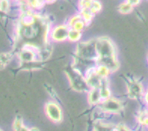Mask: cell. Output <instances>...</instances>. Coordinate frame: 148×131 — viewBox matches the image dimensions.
Segmentation results:
<instances>
[{
	"mask_svg": "<svg viewBox=\"0 0 148 131\" xmlns=\"http://www.w3.org/2000/svg\"><path fill=\"white\" fill-rule=\"evenodd\" d=\"M66 73L72 90L77 92L87 93L90 88L86 84L84 75L72 67L69 70H68Z\"/></svg>",
	"mask_w": 148,
	"mask_h": 131,
	"instance_id": "6da1fadb",
	"label": "cell"
},
{
	"mask_svg": "<svg viewBox=\"0 0 148 131\" xmlns=\"http://www.w3.org/2000/svg\"><path fill=\"white\" fill-rule=\"evenodd\" d=\"M75 56L84 59L96 61L98 55L95 39L86 41H79L75 50Z\"/></svg>",
	"mask_w": 148,
	"mask_h": 131,
	"instance_id": "7a4b0ae2",
	"label": "cell"
},
{
	"mask_svg": "<svg viewBox=\"0 0 148 131\" xmlns=\"http://www.w3.org/2000/svg\"><path fill=\"white\" fill-rule=\"evenodd\" d=\"M98 58L116 56V50L114 43L108 37H99L95 39Z\"/></svg>",
	"mask_w": 148,
	"mask_h": 131,
	"instance_id": "3957f363",
	"label": "cell"
},
{
	"mask_svg": "<svg viewBox=\"0 0 148 131\" xmlns=\"http://www.w3.org/2000/svg\"><path fill=\"white\" fill-rule=\"evenodd\" d=\"M44 110L50 121L55 124L62 122L63 119V113L60 105L56 101L50 100L47 102L45 105Z\"/></svg>",
	"mask_w": 148,
	"mask_h": 131,
	"instance_id": "277c9868",
	"label": "cell"
},
{
	"mask_svg": "<svg viewBox=\"0 0 148 131\" xmlns=\"http://www.w3.org/2000/svg\"><path fill=\"white\" fill-rule=\"evenodd\" d=\"M97 107L109 115L120 114L123 109V106L120 100L112 96L107 99L102 100Z\"/></svg>",
	"mask_w": 148,
	"mask_h": 131,
	"instance_id": "5b68a950",
	"label": "cell"
},
{
	"mask_svg": "<svg viewBox=\"0 0 148 131\" xmlns=\"http://www.w3.org/2000/svg\"><path fill=\"white\" fill-rule=\"evenodd\" d=\"M70 28L66 22L51 26L50 31V41L55 43H62L68 41V36Z\"/></svg>",
	"mask_w": 148,
	"mask_h": 131,
	"instance_id": "8992f818",
	"label": "cell"
},
{
	"mask_svg": "<svg viewBox=\"0 0 148 131\" xmlns=\"http://www.w3.org/2000/svg\"><path fill=\"white\" fill-rule=\"evenodd\" d=\"M145 93L144 87L139 81L132 79L127 84V95L131 99L137 100L143 97Z\"/></svg>",
	"mask_w": 148,
	"mask_h": 131,
	"instance_id": "52a82bcc",
	"label": "cell"
},
{
	"mask_svg": "<svg viewBox=\"0 0 148 131\" xmlns=\"http://www.w3.org/2000/svg\"><path fill=\"white\" fill-rule=\"evenodd\" d=\"M95 67H90L84 74L85 79H86V84L90 88H100L101 84L102 79L96 73Z\"/></svg>",
	"mask_w": 148,
	"mask_h": 131,
	"instance_id": "ba28073f",
	"label": "cell"
},
{
	"mask_svg": "<svg viewBox=\"0 0 148 131\" xmlns=\"http://www.w3.org/2000/svg\"><path fill=\"white\" fill-rule=\"evenodd\" d=\"M96 63L103 64L111 70L112 73L120 68V62L117 59V56H110V57H104V58H98L96 59Z\"/></svg>",
	"mask_w": 148,
	"mask_h": 131,
	"instance_id": "9c48e42d",
	"label": "cell"
},
{
	"mask_svg": "<svg viewBox=\"0 0 148 131\" xmlns=\"http://www.w3.org/2000/svg\"><path fill=\"white\" fill-rule=\"evenodd\" d=\"M102 100L99 88H90L87 92V102L92 107H96Z\"/></svg>",
	"mask_w": 148,
	"mask_h": 131,
	"instance_id": "30bf717a",
	"label": "cell"
},
{
	"mask_svg": "<svg viewBox=\"0 0 148 131\" xmlns=\"http://www.w3.org/2000/svg\"><path fill=\"white\" fill-rule=\"evenodd\" d=\"M105 120H96L94 121L93 123V130L101 131V130H114V124L110 122L104 121Z\"/></svg>",
	"mask_w": 148,
	"mask_h": 131,
	"instance_id": "8fae6325",
	"label": "cell"
},
{
	"mask_svg": "<svg viewBox=\"0 0 148 131\" xmlns=\"http://www.w3.org/2000/svg\"><path fill=\"white\" fill-rule=\"evenodd\" d=\"M133 6L130 4L127 1L124 0L123 2H120V4L117 7V11L121 14H130L134 10Z\"/></svg>",
	"mask_w": 148,
	"mask_h": 131,
	"instance_id": "7c38bea8",
	"label": "cell"
},
{
	"mask_svg": "<svg viewBox=\"0 0 148 131\" xmlns=\"http://www.w3.org/2000/svg\"><path fill=\"white\" fill-rule=\"evenodd\" d=\"M96 72L101 78H108L109 76L112 73L111 71L109 69L108 67L103 64H97L95 67Z\"/></svg>",
	"mask_w": 148,
	"mask_h": 131,
	"instance_id": "4fadbf2b",
	"label": "cell"
},
{
	"mask_svg": "<svg viewBox=\"0 0 148 131\" xmlns=\"http://www.w3.org/2000/svg\"><path fill=\"white\" fill-rule=\"evenodd\" d=\"M80 13V14L81 15V17L85 22L87 23V25H90V22H92V20L94 19L96 15L92 13L91 10L90 9V7L88 8H84V9H81L77 11Z\"/></svg>",
	"mask_w": 148,
	"mask_h": 131,
	"instance_id": "5bb4252c",
	"label": "cell"
},
{
	"mask_svg": "<svg viewBox=\"0 0 148 131\" xmlns=\"http://www.w3.org/2000/svg\"><path fill=\"white\" fill-rule=\"evenodd\" d=\"M81 37H82V32L70 28L69 36H68V41L71 43H78L79 41H81Z\"/></svg>",
	"mask_w": 148,
	"mask_h": 131,
	"instance_id": "9a60e30c",
	"label": "cell"
},
{
	"mask_svg": "<svg viewBox=\"0 0 148 131\" xmlns=\"http://www.w3.org/2000/svg\"><path fill=\"white\" fill-rule=\"evenodd\" d=\"M34 11H41L47 4L45 0H26Z\"/></svg>",
	"mask_w": 148,
	"mask_h": 131,
	"instance_id": "2e32d148",
	"label": "cell"
},
{
	"mask_svg": "<svg viewBox=\"0 0 148 131\" xmlns=\"http://www.w3.org/2000/svg\"><path fill=\"white\" fill-rule=\"evenodd\" d=\"M14 130L16 131H27L30 130V128L26 127L23 124L22 118L21 116H17L14 119L13 122V125H12Z\"/></svg>",
	"mask_w": 148,
	"mask_h": 131,
	"instance_id": "e0dca14e",
	"label": "cell"
},
{
	"mask_svg": "<svg viewBox=\"0 0 148 131\" xmlns=\"http://www.w3.org/2000/svg\"><path fill=\"white\" fill-rule=\"evenodd\" d=\"M12 55L10 52H4L0 54V70L4 69L11 62Z\"/></svg>",
	"mask_w": 148,
	"mask_h": 131,
	"instance_id": "ac0fdd59",
	"label": "cell"
},
{
	"mask_svg": "<svg viewBox=\"0 0 148 131\" xmlns=\"http://www.w3.org/2000/svg\"><path fill=\"white\" fill-rule=\"evenodd\" d=\"M82 20L81 15L80 14V13L77 11V13L72 14L69 18L68 19L67 21L66 22V23L69 26V28H72L74 25H75L77 22H78L79 20Z\"/></svg>",
	"mask_w": 148,
	"mask_h": 131,
	"instance_id": "d6986e66",
	"label": "cell"
},
{
	"mask_svg": "<svg viewBox=\"0 0 148 131\" xmlns=\"http://www.w3.org/2000/svg\"><path fill=\"white\" fill-rule=\"evenodd\" d=\"M90 9L94 14L96 15L97 14L100 13L102 10V3L100 0H94L90 5Z\"/></svg>",
	"mask_w": 148,
	"mask_h": 131,
	"instance_id": "ffe728a7",
	"label": "cell"
},
{
	"mask_svg": "<svg viewBox=\"0 0 148 131\" xmlns=\"http://www.w3.org/2000/svg\"><path fill=\"white\" fill-rule=\"evenodd\" d=\"M11 8V0H1L0 1V12L7 14Z\"/></svg>",
	"mask_w": 148,
	"mask_h": 131,
	"instance_id": "44dd1931",
	"label": "cell"
},
{
	"mask_svg": "<svg viewBox=\"0 0 148 131\" xmlns=\"http://www.w3.org/2000/svg\"><path fill=\"white\" fill-rule=\"evenodd\" d=\"M94 0H77V11L84 8H88L90 7Z\"/></svg>",
	"mask_w": 148,
	"mask_h": 131,
	"instance_id": "7402d4cb",
	"label": "cell"
},
{
	"mask_svg": "<svg viewBox=\"0 0 148 131\" xmlns=\"http://www.w3.org/2000/svg\"><path fill=\"white\" fill-rule=\"evenodd\" d=\"M87 26H88L87 23H86V22L82 19V20H79L78 22H76V23L73 26L72 29L83 32Z\"/></svg>",
	"mask_w": 148,
	"mask_h": 131,
	"instance_id": "603a6c76",
	"label": "cell"
},
{
	"mask_svg": "<svg viewBox=\"0 0 148 131\" xmlns=\"http://www.w3.org/2000/svg\"><path fill=\"white\" fill-rule=\"evenodd\" d=\"M114 130L115 131H126V130H130V129L126 124H124L123 123H118L115 124Z\"/></svg>",
	"mask_w": 148,
	"mask_h": 131,
	"instance_id": "cb8c5ba5",
	"label": "cell"
},
{
	"mask_svg": "<svg viewBox=\"0 0 148 131\" xmlns=\"http://www.w3.org/2000/svg\"><path fill=\"white\" fill-rule=\"evenodd\" d=\"M130 4H131L133 7H137L139 4L141 3V0H126Z\"/></svg>",
	"mask_w": 148,
	"mask_h": 131,
	"instance_id": "d4e9b609",
	"label": "cell"
},
{
	"mask_svg": "<svg viewBox=\"0 0 148 131\" xmlns=\"http://www.w3.org/2000/svg\"><path fill=\"white\" fill-rule=\"evenodd\" d=\"M143 98H144L145 103L148 106V91H147V92H145L144 93V94H143Z\"/></svg>",
	"mask_w": 148,
	"mask_h": 131,
	"instance_id": "484cf974",
	"label": "cell"
},
{
	"mask_svg": "<svg viewBox=\"0 0 148 131\" xmlns=\"http://www.w3.org/2000/svg\"><path fill=\"white\" fill-rule=\"evenodd\" d=\"M56 1H57V0H45V2H46V4H48V5H51V4H53Z\"/></svg>",
	"mask_w": 148,
	"mask_h": 131,
	"instance_id": "4316f807",
	"label": "cell"
},
{
	"mask_svg": "<svg viewBox=\"0 0 148 131\" xmlns=\"http://www.w3.org/2000/svg\"><path fill=\"white\" fill-rule=\"evenodd\" d=\"M12 1H14V2H20V1H21V0H12Z\"/></svg>",
	"mask_w": 148,
	"mask_h": 131,
	"instance_id": "83f0119b",
	"label": "cell"
},
{
	"mask_svg": "<svg viewBox=\"0 0 148 131\" xmlns=\"http://www.w3.org/2000/svg\"><path fill=\"white\" fill-rule=\"evenodd\" d=\"M147 114H148V109H147Z\"/></svg>",
	"mask_w": 148,
	"mask_h": 131,
	"instance_id": "f1b7e54d",
	"label": "cell"
},
{
	"mask_svg": "<svg viewBox=\"0 0 148 131\" xmlns=\"http://www.w3.org/2000/svg\"><path fill=\"white\" fill-rule=\"evenodd\" d=\"M0 1H1V0H0Z\"/></svg>",
	"mask_w": 148,
	"mask_h": 131,
	"instance_id": "f546056e",
	"label": "cell"
}]
</instances>
